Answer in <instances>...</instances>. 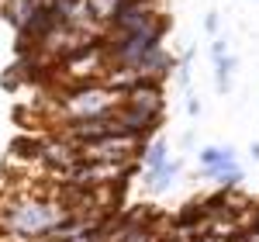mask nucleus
I'll list each match as a JSON object with an SVG mask.
<instances>
[{"label": "nucleus", "mask_w": 259, "mask_h": 242, "mask_svg": "<svg viewBox=\"0 0 259 242\" xmlns=\"http://www.w3.org/2000/svg\"><path fill=\"white\" fill-rule=\"evenodd\" d=\"M69 215L56 190H7L0 197V242H41Z\"/></svg>", "instance_id": "obj_1"}, {"label": "nucleus", "mask_w": 259, "mask_h": 242, "mask_svg": "<svg viewBox=\"0 0 259 242\" xmlns=\"http://www.w3.org/2000/svg\"><path fill=\"white\" fill-rule=\"evenodd\" d=\"M118 90H111L107 83L100 80H87V83H66L56 87L52 97L45 104V128L62 125V121H83V118H100V114H111L121 107Z\"/></svg>", "instance_id": "obj_2"}, {"label": "nucleus", "mask_w": 259, "mask_h": 242, "mask_svg": "<svg viewBox=\"0 0 259 242\" xmlns=\"http://www.w3.org/2000/svg\"><path fill=\"white\" fill-rule=\"evenodd\" d=\"M121 104H124V107H135V111L162 114V111H166V87H162V80H139L124 94Z\"/></svg>", "instance_id": "obj_3"}, {"label": "nucleus", "mask_w": 259, "mask_h": 242, "mask_svg": "<svg viewBox=\"0 0 259 242\" xmlns=\"http://www.w3.org/2000/svg\"><path fill=\"white\" fill-rule=\"evenodd\" d=\"M197 163H200V177H214V173H225V170H235L239 166V156L232 145H200L197 149Z\"/></svg>", "instance_id": "obj_4"}, {"label": "nucleus", "mask_w": 259, "mask_h": 242, "mask_svg": "<svg viewBox=\"0 0 259 242\" xmlns=\"http://www.w3.org/2000/svg\"><path fill=\"white\" fill-rule=\"evenodd\" d=\"M180 170H183L180 159H169L166 166H159V170H145V173H142V187H145L149 194H162V190H169V187L177 183Z\"/></svg>", "instance_id": "obj_5"}, {"label": "nucleus", "mask_w": 259, "mask_h": 242, "mask_svg": "<svg viewBox=\"0 0 259 242\" xmlns=\"http://www.w3.org/2000/svg\"><path fill=\"white\" fill-rule=\"evenodd\" d=\"M142 170H159V166H166V163H169V142L162 139H156V135H152V139L145 142V145H142Z\"/></svg>", "instance_id": "obj_6"}, {"label": "nucleus", "mask_w": 259, "mask_h": 242, "mask_svg": "<svg viewBox=\"0 0 259 242\" xmlns=\"http://www.w3.org/2000/svg\"><path fill=\"white\" fill-rule=\"evenodd\" d=\"M235 66H239L235 56L214 59V87H218V94H232V73H235Z\"/></svg>", "instance_id": "obj_7"}, {"label": "nucleus", "mask_w": 259, "mask_h": 242, "mask_svg": "<svg viewBox=\"0 0 259 242\" xmlns=\"http://www.w3.org/2000/svg\"><path fill=\"white\" fill-rule=\"evenodd\" d=\"M218 28H221L218 14H214V11H207V14H204V31H207L211 38H218Z\"/></svg>", "instance_id": "obj_8"}, {"label": "nucleus", "mask_w": 259, "mask_h": 242, "mask_svg": "<svg viewBox=\"0 0 259 242\" xmlns=\"http://www.w3.org/2000/svg\"><path fill=\"white\" fill-rule=\"evenodd\" d=\"M221 56H228V45H225L221 38H214L211 42V59H221Z\"/></svg>", "instance_id": "obj_9"}, {"label": "nucleus", "mask_w": 259, "mask_h": 242, "mask_svg": "<svg viewBox=\"0 0 259 242\" xmlns=\"http://www.w3.org/2000/svg\"><path fill=\"white\" fill-rule=\"evenodd\" d=\"M187 114H190V118H197V114H200V101H197V97H187Z\"/></svg>", "instance_id": "obj_10"}, {"label": "nucleus", "mask_w": 259, "mask_h": 242, "mask_svg": "<svg viewBox=\"0 0 259 242\" xmlns=\"http://www.w3.org/2000/svg\"><path fill=\"white\" fill-rule=\"evenodd\" d=\"M249 156H252V159H259V142H252V145H249Z\"/></svg>", "instance_id": "obj_11"}]
</instances>
